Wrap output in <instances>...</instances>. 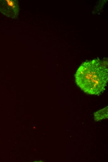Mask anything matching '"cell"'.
Listing matches in <instances>:
<instances>
[{
    "label": "cell",
    "mask_w": 108,
    "mask_h": 162,
    "mask_svg": "<svg viewBox=\"0 0 108 162\" xmlns=\"http://www.w3.org/2000/svg\"><path fill=\"white\" fill-rule=\"evenodd\" d=\"M74 76L76 84L84 93L99 95L104 91L108 82L107 62L99 59L86 61L79 67Z\"/></svg>",
    "instance_id": "6da1fadb"
},
{
    "label": "cell",
    "mask_w": 108,
    "mask_h": 162,
    "mask_svg": "<svg viewBox=\"0 0 108 162\" xmlns=\"http://www.w3.org/2000/svg\"><path fill=\"white\" fill-rule=\"evenodd\" d=\"M20 10L17 0H0V12L5 16L16 19Z\"/></svg>",
    "instance_id": "7a4b0ae2"
},
{
    "label": "cell",
    "mask_w": 108,
    "mask_h": 162,
    "mask_svg": "<svg viewBox=\"0 0 108 162\" xmlns=\"http://www.w3.org/2000/svg\"><path fill=\"white\" fill-rule=\"evenodd\" d=\"M108 106L97 111L94 113V119L95 121L98 122L103 119L108 118Z\"/></svg>",
    "instance_id": "3957f363"
}]
</instances>
